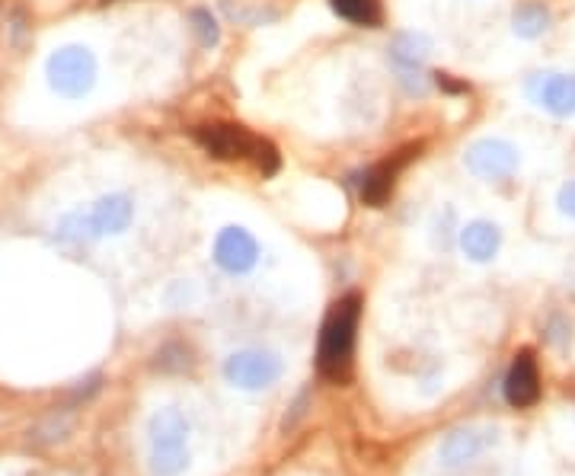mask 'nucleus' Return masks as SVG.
I'll return each mask as SVG.
<instances>
[{
	"instance_id": "nucleus-1",
	"label": "nucleus",
	"mask_w": 575,
	"mask_h": 476,
	"mask_svg": "<svg viewBox=\"0 0 575 476\" xmlns=\"http://www.w3.org/2000/svg\"><path fill=\"white\" fill-rule=\"evenodd\" d=\"M358 317H361V298L349 294L333 304L326 314L323 333H320V371L330 381H345L352 365V349H355V333H358Z\"/></svg>"
},
{
	"instance_id": "nucleus-2",
	"label": "nucleus",
	"mask_w": 575,
	"mask_h": 476,
	"mask_svg": "<svg viewBox=\"0 0 575 476\" xmlns=\"http://www.w3.org/2000/svg\"><path fill=\"white\" fill-rule=\"evenodd\" d=\"M151 435V476H183L189 467V422L179 409H157L147 422Z\"/></svg>"
},
{
	"instance_id": "nucleus-3",
	"label": "nucleus",
	"mask_w": 575,
	"mask_h": 476,
	"mask_svg": "<svg viewBox=\"0 0 575 476\" xmlns=\"http://www.w3.org/2000/svg\"><path fill=\"white\" fill-rule=\"evenodd\" d=\"M45 77L48 87L64 100H84L96 84V58L84 45H64L48 55Z\"/></svg>"
},
{
	"instance_id": "nucleus-4",
	"label": "nucleus",
	"mask_w": 575,
	"mask_h": 476,
	"mask_svg": "<svg viewBox=\"0 0 575 476\" xmlns=\"http://www.w3.org/2000/svg\"><path fill=\"white\" fill-rule=\"evenodd\" d=\"M464 163L473 176L486 179V183H505L518 173V151L502 138H480L467 147Z\"/></svg>"
},
{
	"instance_id": "nucleus-5",
	"label": "nucleus",
	"mask_w": 575,
	"mask_h": 476,
	"mask_svg": "<svg viewBox=\"0 0 575 476\" xmlns=\"http://www.w3.org/2000/svg\"><path fill=\"white\" fill-rule=\"evenodd\" d=\"M224 377L240 390H266L282 377V361L272 352L243 349L224 361Z\"/></svg>"
},
{
	"instance_id": "nucleus-6",
	"label": "nucleus",
	"mask_w": 575,
	"mask_h": 476,
	"mask_svg": "<svg viewBox=\"0 0 575 476\" xmlns=\"http://www.w3.org/2000/svg\"><path fill=\"white\" fill-rule=\"evenodd\" d=\"M528 100L550 112L556 119H569L575 116V74L566 71H540L528 77Z\"/></svg>"
},
{
	"instance_id": "nucleus-7",
	"label": "nucleus",
	"mask_w": 575,
	"mask_h": 476,
	"mask_svg": "<svg viewBox=\"0 0 575 476\" xmlns=\"http://www.w3.org/2000/svg\"><path fill=\"white\" fill-rule=\"evenodd\" d=\"M195 141H199L205 151L218 160H253L262 138H253L250 131L240 128V125L218 122V125L195 128Z\"/></svg>"
},
{
	"instance_id": "nucleus-8",
	"label": "nucleus",
	"mask_w": 575,
	"mask_h": 476,
	"mask_svg": "<svg viewBox=\"0 0 575 476\" xmlns=\"http://www.w3.org/2000/svg\"><path fill=\"white\" fill-rule=\"evenodd\" d=\"M215 262L230 275H246L259 262V246L243 227H224L215 240Z\"/></svg>"
},
{
	"instance_id": "nucleus-9",
	"label": "nucleus",
	"mask_w": 575,
	"mask_h": 476,
	"mask_svg": "<svg viewBox=\"0 0 575 476\" xmlns=\"http://www.w3.org/2000/svg\"><path fill=\"white\" fill-rule=\"evenodd\" d=\"M492 445H496V432L470 425V429H457V432L445 435V441L438 445V461L445 467H464V464L476 461L480 454H486Z\"/></svg>"
},
{
	"instance_id": "nucleus-10",
	"label": "nucleus",
	"mask_w": 575,
	"mask_h": 476,
	"mask_svg": "<svg viewBox=\"0 0 575 476\" xmlns=\"http://www.w3.org/2000/svg\"><path fill=\"white\" fill-rule=\"evenodd\" d=\"M416 154H419V147H406V151L393 154L390 160L377 163L374 170H368V173H365V179H361V202L371 205V208H381V205L390 199L393 186H397V176H400V170H403L406 163L413 160Z\"/></svg>"
},
{
	"instance_id": "nucleus-11",
	"label": "nucleus",
	"mask_w": 575,
	"mask_h": 476,
	"mask_svg": "<svg viewBox=\"0 0 575 476\" xmlns=\"http://www.w3.org/2000/svg\"><path fill=\"white\" fill-rule=\"evenodd\" d=\"M502 390H505L508 406H515V409H528L540 400V374H537V361L531 352L515 355L512 368L505 374Z\"/></svg>"
},
{
	"instance_id": "nucleus-12",
	"label": "nucleus",
	"mask_w": 575,
	"mask_h": 476,
	"mask_svg": "<svg viewBox=\"0 0 575 476\" xmlns=\"http://www.w3.org/2000/svg\"><path fill=\"white\" fill-rule=\"evenodd\" d=\"M87 215H90L96 237H112V234L128 231L131 218H135V205H131L125 192H112V195H103Z\"/></svg>"
},
{
	"instance_id": "nucleus-13",
	"label": "nucleus",
	"mask_w": 575,
	"mask_h": 476,
	"mask_svg": "<svg viewBox=\"0 0 575 476\" xmlns=\"http://www.w3.org/2000/svg\"><path fill=\"white\" fill-rule=\"evenodd\" d=\"M502 246V231L492 221H470L460 227V250L473 262H492Z\"/></svg>"
},
{
	"instance_id": "nucleus-14",
	"label": "nucleus",
	"mask_w": 575,
	"mask_h": 476,
	"mask_svg": "<svg viewBox=\"0 0 575 476\" xmlns=\"http://www.w3.org/2000/svg\"><path fill=\"white\" fill-rule=\"evenodd\" d=\"M429 52H432V42L422 36V32H400L397 39L390 45V58L397 64L400 77H422V68L425 61H429Z\"/></svg>"
},
{
	"instance_id": "nucleus-15",
	"label": "nucleus",
	"mask_w": 575,
	"mask_h": 476,
	"mask_svg": "<svg viewBox=\"0 0 575 476\" xmlns=\"http://www.w3.org/2000/svg\"><path fill=\"white\" fill-rule=\"evenodd\" d=\"M550 10L544 4H537V0H531V4H521L512 16V29L515 36L521 39H540L544 32L550 29Z\"/></svg>"
},
{
	"instance_id": "nucleus-16",
	"label": "nucleus",
	"mask_w": 575,
	"mask_h": 476,
	"mask_svg": "<svg viewBox=\"0 0 575 476\" xmlns=\"http://www.w3.org/2000/svg\"><path fill=\"white\" fill-rule=\"evenodd\" d=\"M336 16L355 26H377L381 23V0H330Z\"/></svg>"
},
{
	"instance_id": "nucleus-17",
	"label": "nucleus",
	"mask_w": 575,
	"mask_h": 476,
	"mask_svg": "<svg viewBox=\"0 0 575 476\" xmlns=\"http://www.w3.org/2000/svg\"><path fill=\"white\" fill-rule=\"evenodd\" d=\"M55 234L61 243H68V246H84V243L96 240L90 215H84V211H71V215H64L55 227Z\"/></svg>"
},
{
	"instance_id": "nucleus-18",
	"label": "nucleus",
	"mask_w": 575,
	"mask_h": 476,
	"mask_svg": "<svg viewBox=\"0 0 575 476\" xmlns=\"http://www.w3.org/2000/svg\"><path fill=\"white\" fill-rule=\"evenodd\" d=\"M192 23H195V36H199L202 45H218L221 29H218V20L208 10H195L192 13Z\"/></svg>"
},
{
	"instance_id": "nucleus-19",
	"label": "nucleus",
	"mask_w": 575,
	"mask_h": 476,
	"mask_svg": "<svg viewBox=\"0 0 575 476\" xmlns=\"http://www.w3.org/2000/svg\"><path fill=\"white\" fill-rule=\"evenodd\" d=\"M560 211H563L566 218H572V221H575V179L560 189Z\"/></svg>"
}]
</instances>
